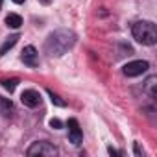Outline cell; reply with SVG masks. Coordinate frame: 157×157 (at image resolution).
<instances>
[{"instance_id":"cell-1","label":"cell","mask_w":157,"mask_h":157,"mask_svg":"<svg viewBox=\"0 0 157 157\" xmlns=\"http://www.w3.org/2000/svg\"><path fill=\"white\" fill-rule=\"evenodd\" d=\"M74 44H76V33L72 30L59 28V30L52 32L46 37V41H44V52L48 56H52V57H61Z\"/></svg>"},{"instance_id":"cell-2","label":"cell","mask_w":157,"mask_h":157,"mask_svg":"<svg viewBox=\"0 0 157 157\" xmlns=\"http://www.w3.org/2000/svg\"><path fill=\"white\" fill-rule=\"evenodd\" d=\"M131 33H133V39L140 44H146V46H153L157 43V28L151 21H139L133 24L131 28Z\"/></svg>"},{"instance_id":"cell-3","label":"cell","mask_w":157,"mask_h":157,"mask_svg":"<svg viewBox=\"0 0 157 157\" xmlns=\"http://www.w3.org/2000/svg\"><path fill=\"white\" fill-rule=\"evenodd\" d=\"M26 153H28L30 157H35V155L54 157V155H57V148H56L52 142H48V140H37V142H33V144L28 148Z\"/></svg>"},{"instance_id":"cell-4","label":"cell","mask_w":157,"mask_h":157,"mask_svg":"<svg viewBox=\"0 0 157 157\" xmlns=\"http://www.w3.org/2000/svg\"><path fill=\"white\" fill-rule=\"evenodd\" d=\"M148 68H150L148 61L137 59V61H131V63L124 65V67H122V72H124V76H128V78H135V76H140V74H144Z\"/></svg>"},{"instance_id":"cell-5","label":"cell","mask_w":157,"mask_h":157,"mask_svg":"<svg viewBox=\"0 0 157 157\" xmlns=\"http://www.w3.org/2000/svg\"><path fill=\"white\" fill-rule=\"evenodd\" d=\"M67 126H68V140L78 146V144L82 142V129H80V124H78L76 118H68Z\"/></svg>"},{"instance_id":"cell-6","label":"cell","mask_w":157,"mask_h":157,"mask_svg":"<svg viewBox=\"0 0 157 157\" xmlns=\"http://www.w3.org/2000/svg\"><path fill=\"white\" fill-rule=\"evenodd\" d=\"M21 59H22V63L28 65V67H37V65H39V54H37L35 46H32V44L26 46V48L22 50Z\"/></svg>"},{"instance_id":"cell-7","label":"cell","mask_w":157,"mask_h":157,"mask_svg":"<svg viewBox=\"0 0 157 157\" xmlns=\"http://www.w3.org/2000/svg\"><path fill=\"white\" fill-rule=\"evenodd\" d=\"M21 102L26 105V107H37L41 104V94L33 89H26L22 94H21Z\"/></svg>"},{"instance_id":"cell-8","label":"cell","mask_w":157,"mask_h":157,"mask_svg":"<svg viewBox=\"0 0 157 157\" xmlns=\"http://www.w3.org/2000/svg\"><path fill=\"white\" fill-rule=\"evenodd\" d=\"M144 91L148 93L150 98H155V96H157V78H155V76H150L148 80H146V83H144Z\"/></svg>"},{"instance_id":"cell-9","label":"cell","mask_w":157,"mask_h":157,"mask_svg":"<svg viewBox=\"0 0 157 157\" xmlns=\"http://www.w3.org/2000/svg\"><path fill=\"white\" fill-rule=\"evenodd\" d=\"M17 41H19V35H17V33H15V35H10V37L6 39V43L0 46V56H6L8 50H11V48L17 44Z\"/></svg>"},{"instance_id":"cell-10","label":"cell","mask_w":157,"mask_h":157,"mask_svg":"<svg viewBox=\"0 0 157 157\" xmlns=\"http://www.w3.org/2000/svg\"><path fill=\"white\" fill-rule=\"evenodd\" d=\"M11 111H13L11 100H10V98H4V96H0V115H2V117H8Z\"/></svg>"},{"instance_id":"cell-11","label":"cell","mask_w":157,"mask_h":157,"mask_svg":"<svg viewBox=\"0 0 157 157\" xmlns=\"http://www.w3.org/2000/svg\"><path fill=\"white\" fill-rule=\"evenodd\" d=\"M6 24L10 26V28H21V24H22V19H21V15H17V13H10L8 17H6Z\"/></svg>"},{"instance_id":"cell-12","label":"cell","mask_w":157,"mask_h":157,"mask_svg":"<svg viewBox=\"0 0 157 157\" xmlns=\"http://www.w3.org/2000/svg\"><path fill=\"white\" fill-rule=\"evenodd\" d=\"M48 96H50V100H52V104H54V105H57V107H65V105H67V102H65V100H61V96H57L56 93L48 91Z\"/></svg>"},{"instance_id":"cell-13","label":"cell","mask_w":157,"mask_h":157,"mask_svg":"<svg viewBox=\"0 0 157 157\" xmlns=\"http://www.w3.org/2000/svg\"><path fill=\"white\" fill-rule=\"evenodd\" d=\"M2 85H4V89H6V91L13 93V91L17 89V85H19V80H15V78H13V80H4V82H2Z\"/></svg>"},{"instance_id":"cell-14","label":"cell","mask_w":157,"mask_h":157,"mask_svg":"<svg viewBox=\"0 0 157 157\" xmlns=\"http://www.w3.org/2000/svg\"><path fill=\"white\" fill-rule=\"evenodd\" d=\"M48 124H50V128H54V129H61V128H63V122H61L59 118H50Z\"/></svg>"},{"instance_id":"cell-15","label":"cell","mask_w":157,"mask_h":157,"mask_svg":"<svg viewBox=\"0 0 157 157\" xmlns=\"http://www.w3.org/2000/svg\"><path fill=\"white\" fill-rule=\"evenodd\" d=\"M135 155H142V150H140V146H139V142H135Z\"/></svg>"},{"instance_id":"cell-16","label":"cell","mask_w":157,"mask_h":157,"mask_svg":"<svg viewBox=\"0 0 157 157\" xmlns=\"http://www.w3.org/2000/svg\"><path fill=\"white\" fill-rule=\"evenodd\" d=\"M107 151H109L111 155H118V151H117V150H113V148H107Z\"/></svg>"},{"instance_id":"cell-17","label":"cell","mask_w":157,"mask_h":157,"mask_svg":"<svg viewBox=\"0 0 157 157\" xmlns=\"http://www.w3.org/2000/svg\"><path fill=\"white\" fill-rule=\"evenodd\" d=\"M11 2H15V4H24L26 0H11Z\"/></svg>"},{"instance_id":"cell-18","label":"cell","mask_w":157,"mask_h":157,"mask_svg":"<svg viewBox=\"0 0 157 157\" xmlns=\"http://www.w3.org/2000/svg\"><path fill=\"white\" fill-rule=\"evenodd\" d=\"M41 2H43V4H50V0H41Z\"/></svg>"},{"instance_id":"cell-19","label":"cell","mask_w":157,"mask_h":157,"mask_svg":"<svg viewBox=\"0 0 157 157\" xmlns=\"http://www.w3.org/2000/svg\"><path fill=\"white\" fill-rule=\"evenodd\" d=\"M0 8H2V0H0Z\"/></svg>"}]
</instances>
